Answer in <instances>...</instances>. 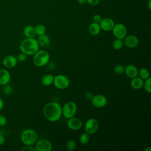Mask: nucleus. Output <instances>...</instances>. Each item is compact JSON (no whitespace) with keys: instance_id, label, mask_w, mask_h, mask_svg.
<instances>
[{"instance_id":"6ab92c4d","label":"nucleus","mask_w":151,"mask_h":151,"mask_svg":"<svg viewBox=\"0 0 151 151\" xmlns=\"http://www.w3.org/2000/svg\"><path fill=\"white\" fill-rule=\"evenodd\" d=\"M23 33L26 38H35L37 35L35 27L31 25H27L24 28Z\"/></svg>"},{"instance_id":"aec40b11","label":"nucleus","mask_w":151,"mask_h":151,"mask_svg":"<svg viewBox=\"0 0 151 151\" xmlns=\"http://www.w3.org/2000/svg\"><path fill=\"white\" fill-rule=\"evenodd\" d=\"M88 32L90 35L95 36L99 34L101 31V28L100 24L96 22H92L90 24L88 27Z\"/></svg>"},{"instance_id":"c756f323","label":"nucleus","mask_w":151,"mask_h":151,"mask_svg":"<svg viewBox=\"0 0 151 151\" xmlns=\"http://www.w3.org/2000/svg\"><path fill=\"white\" fill-rule=\"evenodd\" d=\"M27 55L25 54V53L22 52H19L16 56V58H17V60L18 62H19V63L24 62L27 60Z\"/></svg>"},{"instance_id":"58836bf2","label":"nucleus","mask_w":151,"mask_h":151,"mask_svg":"<svg viewBox=\"0 0 151 151\" xmlns=\"http://www.w3.org/2000/svg\"><path fill=\"white\" fill-rule=\"evenodd\" d=\"M147 6H148L149 9H151V0H149V1H148Z\"/></svg>"},{"instance_id":"4468645a","label":"nucleus","mask_w":151,"mask_h":151,"mask_svg":"<svg viewBox=\"0 0 151 151\" xmlns=\"http://www.w3.org/2000/svg\"><path fill=\"white\" fill-rule=\"evenodd\" d=\"M99 24L101 29L105 31H110L112 30L115 23L111 18H104L101 19Z\"/></svg>"},{"instance_id":"9d476101","label":"nucleus","mask_w":151,"mask_h":151,"mask_svg":"<svg viewBox=\"0 0 151 151\" xmlns=\"http://www.w3.org/2000/svg\"><path fill=\"white\" fill-rule=\"evenodd\" d=\"M92 105L96 108H103L107 104V100L106 97L103 94H98L93 96L91 99Z\"/></svg>"},{"instance_id":"72a5a7b5","label":"nucleus","mask_w":151,"mask_h":151,"mask_svg":"<svg viewBox=\"0 0 151 151\" xmlns=\"http://www.w3.org/2000/svg\"><path fill=\"white\" fill-rule=\"evenodd\" d=\"M100 0H87V2L91 5H97L99 4Z\"/></svg>"},{"instance_id":"4be33fe9","label":"nucleus","mask_w":151,"mask_h":151,"mask_svg":"<svg viewBox=\"0 0 151 151\" xmlns=\"http://www.w3.org/2000/svg\"><path fill=\"white\" fill-rule=\"evenodd\" d=\"M113 48L116 50H121L123 45H124V43H123V41L122 39H119V38H116L113 42Z\"/></svg>"},{"instance_id":"39448f33","label":"nucleus","mask_w":151,"mask_h":151,"mask_svg":"<svg viewBox=\"0 0 151 151\" xmlns=\"http://www.w3.org/2000/svg\"><path fill=\"white\" fill-rule=\"evenodd\" d=\"M62 115L67 119L74 117L77 111V106L74 101H67L62 107Z\"/></svg>"},{"instance_id":"cd10ccee","label":"nucleus","mask_w":151,"mask_h":151,"mask_svg":"<svg viewBox=\"0 0 151 151\" xmlns=\"http://www.w3.org/2000/svg\"><path fill=\"white\" fill-rule=\"evenodd\" d=\"M65 145H66L67 149L70 151L74 150L76 148V146H77V144H76V142L72 139H70V140H67Z\"/></svg>"},{"instance_id":"393cba45","label":"nucleus","mask_w":151,"mask_h":151,"mask_svg":"<svg viewBox=\"0 0 151 151\" xmlns=\"http://www.w3.org/2000/svg\"><path fill=\"white\" fill-rule=\"evenodd\" d=\"M90 134L86 132L83 133L79 137V141L82 145H86L90 141Z\"/></svg>"},{"instance_id":"ddd939ff","label":"nucleus","mask_w":151,"mask_h":151,"mask_svg":"<svg viewBox=\"0 0 151 151\" xmlns=\"http://www.w3.org/2000/svg\"><path fill=\"white\" fill-rule=\"evenodd\" d=\"M18 63L16 56L14 55H8L5 56L2 60L3 65L7 68H12L15 67Z\"/></svg>"},{"instance_id":"0eeeda50","label":"nucleus","mask_w":151,"mask_h":151,"mask_svg":"<svg viewBox=\"0 0 151 151\" xmlns=\"http://www.w3.org/2000/svg\"><path fill=\"white\" fill-rule=\"evenodd\" d=\"M111 31L116 38L123 40V38L127 35V28L126 26L122 23L114 24Z\"/></svg>"},{"instance_id":"7ed1b4c3","label":"nucleus","mask_w":151,"mask_h":151,"mask_svg":"<svg viewBox=\"0 0 151 151\" xmlns=\"http://www.w3.org/2000/svg\"><path fill=\"white\" fill-rule=\"evenodd\" d=\"M50 58V54L47 51L39 50L33 55L32 62L35 66L41 67L44 66L48 63Z\"/></svg>"},{"instance_id":"5701e85b","label":"nucleus","mask_w":151,"mask_h":151,"mask_svg":"<svg viewBox=\"0 0 151 151\" xmlns=\"http://www.w3.org/2000/svg\"><path fill=\"white\" fill-rule=\"evenodd\" d=\"M138 75L143 80L150 77V72L146 68H142L138 71Z\"/></svg>"},{"instance_id":"ea45409f","label":"nucleus","mask_w":151,"mask_h":151,"mask_svg":"<svg viewBox=\"0 0 151 151\" xmlns=\"http://www.w3.org/2000/svg\"><path fill=\"white\" fill-rule=\"evenodd\" d=\"M150 150H151V147H147L145 149V151H150Z\"/></svg>"},{"instance_id":"c9c22d12","label":"nucleus","mask_w":151,"mask_h":151,"mask_svg":"<svg viewBox=\"0 0 151 151\" xmlns=\"http://www.w3.org/2000/svg\"><path fill=\"white\" fill-rule=\"evenodd\" d=\"M93 95L91 92H87L85 94V97L87 100H91V98L93 97Z\"/></svg>"},{"instance_id":"f03ea898","label":"nucleus","mask_w":151,"mask_h":151,"mask_svg":"<svg viewBox=\"0 0 151 151\" xmlns=\"http://www.w3.org/2000/svg\"><path fill=\"white\" fill-rule=\"evenodd\" d=\"M39 45L35 38H26L19 45V50L27 55H33L39 50Z\"/></svg>"},{"instance_id":"bb28decb","label":"nucleus","mask_w":151,"mask_h":151,"mask_svg":"<svg viewBox=\"0 0 151 151\" xmlns=\"http://www.w3.org/2000/svg\"><path fill=\"white\" fill-rule=\"evenodd\" d=\"M143 87H144L146 92H147L148 93H151V78L150 77L144 80Z\"/></svg>"},{"instance_id":"f257e3e1","label":"nucleus","mask_w":151,"mask_h":151,"mask_svg":"<svg viewBox=\"0 0 151 151\" xmlns=\"http://www.w3.org/2000/svg\"><path fill=\"white\" fill-rule=\"evenodd\" d=\"M62 107L57 102H49L42 109L44 117L48 121L55 122L60 119L62 116Z\"/></svg>"},{"instance_id":"1a4fd4ad","label":"nucleus","mask_w":151,"mask_h":151,"mask_svg":"<svg viewBox=\"0 0 151 151\" xmlns=\"http://www.w3.org/2000/svg\"><path fill=\"white\" fill-rule=\"evenodd\" d=\"M36 151H51L52 148L51 142L46 139H40L35 142Z\"/></svg>"},{"instance_id":"20e7f679","label":"nucleus","mask_w":151,"mask_h":151,"mask_svg":"<svg viewBox=\"0 0 151 151\" xmlns=\"http://www.w3.org/2000/svg\"><path fill=\"white\" fill-rule=\"evenodd\" d=\"M37 133L31 129L23 130L21 134V140L24 145H33L37 140Z\"/></svg>"},{"instance_id":"9b49d317","label":"nucleus","mask_w":151,"mask_h":151,"mask_svg":"<svg viewBox=\"0 0 151 151\" xmlns=\"http://www.w3.org/2000/svg\"><path fill=\"white\" fill-rule=\"evenodd\" d=\"M124 45L129 48H133L136 47L139 42L138 38L134 35H126L123 38Z\"/></svg>"},{"instance_id":"f704fd0d","label":"nucleus","mask_w":151,"mask_h":151,"mask_svg":"<svg viewBox=\"0 0 151 151\" xmlns=\"http://www.w3.org/2000/svg\"><path fill=\"white\" fill-rule=\"evenodd\" d=\"M5 139L4 136L2 134L0 133V146L3 145L5 143Z\"/></svg>"},{"instance_id":"e433bc0d","label":"nucleus","mask_w":151,"mask_h":151,"mask_svg":"<svg viewBox=\"0 0 151 151\" xmlns=\"http://www.w3.org/2000/svg\"><path fill=\"white\" fill-rule=\"evenodd\" d=\"M4 102L3 100L0 97V111L4 108Z\"/></svg>"},{"instance_id":"a878e982","label":"nucleus","mask_w":151,"mask_h":151,"mask_svg":"<svg viewBox=\"0 0 151 151\" xmlns=\"http://www.w3.org/2000/svg\"><path fill=\"white\" fill-rule=\"evenodd\" d=\"M2 90V92L5 95H7V96L11 95L13 91V88H12V86L9 84V83L3 85Z\"/></svg>"},{"instance_id":"b1692460","label":"nucleus","mask_w":151,"mask_h":151,"mask_svg":"<svg viewBox=\"0 0 151 151\" xmlns=\"http://www.w3.org/2000/svg\"><path fill=\"white\" fill-rule=\"evenodd\" d=\"M35 29L36 34H37V35H38V36L45 34L46 32L45 27L41 24L37 25L35 27Z\"/></svg>"},{"instance_id":"2f4dec72","label":"nucleus","mask_w":151,"mask_h":151,"mask_svg":"<svg viewBox=\"0 0 151 151\" xmlns=\"http://www.w3.org/2000/svg\"><path fill=\"white\" fill-rule=\"evenodd\" d=\"M7 123L6 117L2 114H0V126H4Z\"/></svg>"},{"instance_id":"dca6fc26","label":"nucleus","mask_w":151,"mask_h":151,"mask_svg":"<svg viewBox=\"0 0 151 151\" xmlns=\"http://www.w3.org/2000/svg\"><path fill=\"white\" fill-rule=\"evenodd\" d=\"M138 69L133 64L127 65L124 69V73L130 78H133L138 76Z\"/></svg>"},{"instance_id":"2eb2a0df","label":"nucleus","mask_w":151,"mask_h":151,"mask_svg":"<svg viewBox=\"0 0 151 151\" xmlns=\"http://www.w3.org/2000/svg\"><path fill=\"white\" fill-rule=\"evenodd\" d=\"M11 80V74L6 68L0 69V85L8 84Z\"/></svg>"},{"instance_id":"412c9836","label":"nucleus","mask_w":151,"mask_h":151,"mask_svg":"<svg viewBox=\"0 0 151 151\" xmlns=\"http://www.w3.org/2000/svg\"><path fill=\"white\" fill-rule=\"evenodd\" d=\"M54 76L50 74H46L41 78V83L45 86H50L53 84Z\"/></svg>"},{"instance_id":"f8f14e48","label":"nucleus","mask_w":151,"mask_h":151,"mask_svg":"<svg viewBox=\"0 0 151 151\" xmlns=\"http://www.w3.org/2000/svg\"><path fill=\"white\" fill-rule=\"evenodd\" d=\"M67 125L68 129L71 130H78L82 127L83 122L80 119L74 116L68 119Z\"/></svg>"},{"instance_id":"a211bd4d","label":"nucleus","mask_w":151,"mask_h":151,"mask_svg":"<svg viewBox=\"0 0 151 151\" xmlns=\"http://www.w3.org/2000/svg\"><path fill=\"white\" fill-rule=\"evenodd\" d=\"M130 86L135 90H139L143 87L144 80L140 77L136 76L133 78H131Z\"/></svg>"},{"instance_id":"f3484780","label":"nucleus","mask_w":151,"mask_h":151,"mask_svg":"<svg viewBox=\"0 0 151 151\" xmlns=\"http://www.w3.org/2000/svg\"><path fill=\"white\" fill-rule=\"evenodd\" d=\"M37 41L39 46L43 48H47L51 44L50 37L45 34L38 36Z\"/></svg>"},{"instance_id":"c85d7f7f","label":"nucleus","mask_w":151,"mask_h":151,"mask_svg":"<svg viewBox=\"0 0 151 151\" xmlns=\"http://www.w3.org/2000/svg\"><path fill=\"white\" fill-rule=\"evenodd\" d=\"M124 69H125V67L123 65L118 64L114 67V72L116 74L120 75L124 73Z\"/></svg>"},{"instance_id":"4c0bfd02","label":"nucleus","mask_w":151,"mask_h":151,"mask_svg":"<svg viewBox=\"0 0 151 151\" xmlns=\"http://www.w3.org/2000/svg\"><path fill=\"white\" fill-rule=\"evenodd\" d=\"M77 2L79 4L83 5V4H84L85 3L87 2V0H77Z\"/></svg>"},{"instance_id":"7c9ffc66","label":"nucleus","mask_w":151,"mask_h":151,"mask_svg":"<svg viewBox=\"0 0 151 151\" xmlns=\"http://www.w3.org/2000/svg\"><path fill=\"white\" fill-rule=\"evenodd\" d=\"M21 150L22 151H36L35 147H33L32 145H25Z\"/></svg>"},{"instance_id":"423d86ee","label":"nucleus","mask_w":151,"mask_h":151,"mask_svg":"<svg viewBox=\"0 0 151 151\" xmlns=\"http://www.w3.org/2000/svg\"><path fill=\"white\" fill-rule=\"evenodd\" d=\"M70 79L65 75L58 74L54 77L53 84L58 89H65L70 86Z\"/></svg>"},{"instance_id":"473e14b6","label":"nucleus","mask_w":151,"mask_h":151,"mask_svg":"<svg viewBox=\"0 0 151 151\" xmlns=\"http://www.w3.org/2000/svg\"><path fill=\"white\" fill-rule=\"evenodd\" d=\"M101 19H102V18L99 14H96L93 17V21L94 22L99 24L100 21L101 20Z\"/></svg>"},{"instance_id":"6e6552de","label":"nucleus","mask_w":151,"mask_h":151,"mask_svg":"<svg viewBox=\"0 0 151 151\" xmlns=\"http://www.w3.org/2000/svg\"><path fill=\"white\" fill-rule=\"evenodd\" d=\"M99 123L98 121L94 118L88 119L85 123L84 130L86 133L89 134H94L98 130Z\"/></svg>"}]
</instances>
